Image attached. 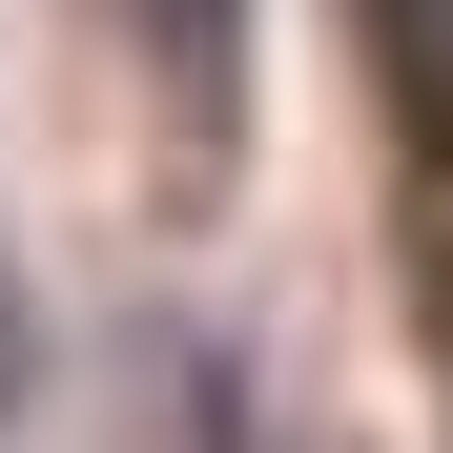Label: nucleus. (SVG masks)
<instances>
[{"label": "nucleus", "mask_w": 453, "mask_h": 453, "mask_svg": "<svg viewBox=\"0 0 453 453\" xmlns=\"http://www.w3.org/2000/svg\"><path fill=\"white\" fill-rule=\"evenodd\" d=\"M144 42H165V83L226 104V62H248V0H144Z\"/></svg>", "instance_id": "f257e3e1"}]
</instances>
